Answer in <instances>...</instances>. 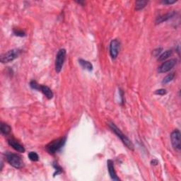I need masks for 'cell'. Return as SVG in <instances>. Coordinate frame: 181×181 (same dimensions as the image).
<instances>
[{
	"mask_svg": "<svg viewBox=\"0 0 181 181\" xmlns=\"http://www.w3.org/2000/svg\"><path fill=\"white\" fill-rule=\"evenodd\" d=\"M53 167L54 168V169H55V172H54V176H56V175H59V174H61L62 173V167L59 166L57 163H54Z\"/></svg>",
	"mask_w": 181,
	"mask_h": 181,
	"instance_id": "d6986e66",
	"label": "cell"
},
{
	"mask_svg": "<svg viewBox=\"0 0 181 181\" xmlns=\"http://www.w3.org/2000/svg\"><path fill=\"white\" fill-rule=\"evenodd\" d=\"M174 77H175V74H174V73H171V74H168L163 79L162 83H163V84H166V83L170 82V81H172L174 79Z\"/></svg>",
	"mask_w": 181,
	"mask_h": 181,
	"instance_id": "e0dca14e",
	"label": "cell"
},
{
	"mask_svg": "<svg viewBox=\"0 0 181 181\" xmlns=\"http://www.w3.org/2000/svg\"><path fill=\"white\" fill-rule=\"evenodd\" d=\"M20 54V50L18 49H13L8 50V52L2 54L0 57V61L2 63H8L14 60L18 57Z\"/></svg>",
	"mask_w": 181,
	"mask_h": 181,
	"instance_id": "5b68a950",
	"label": "cell"
},
{
	"mask_svg": "<svg viewBox=\"0 0 181 181\" xmlns=\"http://www.w3.org/2000/svg\"><path fill=\"white\" fill-rule=\"evenodd\" d=\"M177 60L175 59H171L170 60L166 61L163 62L158 68V71L159 73H166L171 70L174 67V66L176 64Z\"/></svg>",
	"mask_w": 181,
	"mask_h": 181,
	"instance_id": "52a82bcc",
	"label": "cell"
},
{
	"mask_svg": "<svg viewBox=\"0 0 181 181\" xmlns=\"http://www.w3.org/2000/svg\"><path fill=\"white\" fill-rule=\"evenodd\" d=\"M40 86V85H39L38 83H37L35 81H34V80H33V81H31L30 82V86L31 87V88H33V89L39 90Z\"/></svg>",
	"mask_w": 181,
	"mask_h": 181,
	"instance_id": "44dd1931",
	"label": "cell"
},
{
	"mask_svg": "<svg viewBox=\"0 0 181 181\" xmlns=\"http://www.w3.org/2000/svg\"><path fill=\"white\" fill-rule=\"evenodd\" d=\"M175 14V12H170V13H165V14L164 15H161V16H158L156 18V24H159V23H163V22L168 21V20L170 19L171 18H173Z\"/></svg>",
	"mask_w": 181,
	"mask_h": 181,
	"instance_id": "8fae6325",
	"label": "cell"
},
{
	"mask_svg": "<svg viewBox=\"0 0 181 181\" xmlns=\"http://www.w3.org/2000/svg\"><path fill=\"white\" fill-rule=\"evenodd\" d=\"M119 45L120 43L117 39L115 40H112L110 42V57H112V59H115L117 58V55H118L119 50Z\"/></svg>",
	"mask_w": 181,
	"mask_h": 181,
	"instance_id": "ba28073f",
	"label": "cell"
},
{
	"mask_svg": "<svg viewBox=\"0 0 181 181\" xmlns=\"http://www.w3.org/2000/svg\"><path fill=\"white\" fill-rule=\"evenodd\" d=\"M148 1H136L135 3V9L136 11L143 9L148 4Z\"/></svg>",
	"mask_w": 181,
	"mask_h": 181,
	"instance_id": "2e32d148",
	"label": "cell"
},
{
	"mask_svg": "<svg viewBox=\"0 0 181 181\" xmlns=\"http://www.w3.org/2000/svg\"><path fill=\"white\" fill-rule=\"evenodd\" d=\"M78 62H79V64H81V66H82L84 69L88 70V71H92V70H93V65H92L91 63L88 62V61L80 59H78Z\"/></svg>",
	"mask_w": 181,
	"mask_h": 181,
	"instance_id": "4fadbf2b",
	"label": "cell"
},
{
	"mask_svg": "<svg viewBox=\"0 0 181 181\" xmlns=\"http://www.w3.org/2000/svg\"><path fill=\"white\" fill-rule=\"evenodd\" d=\"M171 144L175 149L180 151L181 148V134L178 129H175L170 134Z\"/></svg>",
	"mask_w": 181,
	"mask_h": 181,
	"instance_id": "8992f818",
	"label": "cell"
},
{
	"mask_svg": "<svg viewBox=\"0 0 181 181\" xmlns=\"http://www.w3.org/2000/svg\"><path fill=\"white\" fill-rule=\"evenodd\" d=\"M151 163L152 165H157L158 164V161H157L156 160H151Z\"/></svg>",
	"mask_w": 181,
	"mask_h": 181,
	"instance_id": "484cf974",
	"label": "cell"
},
{
	"mask_svg": "<svg viewBox=\"0 0 181 181\" xmlns=\"http://www.w3.org/2000/svg\"><path fill=\"white\" fill-rule=\"evenodd\" d=\"M66 52L65 49H60L58 51L57 55H56L54 66H55V71L57 73L60 72L61 70L62 69L64 61H65L66 59Z\"/></svg>",
	"mask_w": 181,
	"mask_h": 181,
	"instance_id": "277c9868",
	"label": "cell"
},
{
	"mask_svg": "<svg viewBox=\"0 0 181 181\" xmlns=\"http://www.w3.org/2000/svg\"><path fill=\"white\" fill-rule=\"evenodd\" d=\"M28 158L29 159L32 160V161H37V160H39L38 155L35 152H33V151L28 153Z\"/></svg>",
	"mask_w": 181,
	"mask_h": 181,
	"instance_id": "ac0fdd59",
	"label": "cell"
},
{
	"mask_svg": "<svg viewBox=\"0 0 181 181\" xmlns=\"http://www.w3.org/2000/svg\"><path fill=\"white\" fill-rule=\"evenodd\" d=\"M8 144L9 146H11L13 149L16 150V151L19 153H24L25 152V148L23 147V145H21L18 142V141H16L14 138H9L8 139Z\"/></svg>",
	"mask_w": 181,
	"mask_h": 181,
	"instance_id": "9c48e42d",
	"label": "cell"
},
{
	"mask_svg": "<svg viewBox=\"0 0 181 181\" xmlns=\"http://www.w3.org/2000/svg\"><path fill=\"white\" fill-rule=\"evenodd\" d=\"M119 95H120V98H121V101H122V103H124V97H123V92H122V90H119Z\"/></svg>",
	"mask_w": 181,
	"mask_h": 181,
	"instance_id": "d4e9b609",
	"label": "cell"
},
{
	"mask_svg": "<svg viewBox=\"0 0 181 181\" xmlns=\"http://www.w3.org/2000/svg\"><path fill=\"white\" fill-rule=\"evenodd\" d=\"M167 93V90L164 89V88H160V89L156 90L155 91V94L159 95H165Z\"/></svg>",
	"mask_w": 181,
	"mask_h": 181,
	"instance_id": "7402d4cb",
	"label": "cell"
},
{
	"mask_svg": "<svg viewBox=\"0 0 181 181\" xmlns=\"http://www.w3.org/2000/svg\"><path fill=\"white\" fill-rule=\"evenodd\" d=\"M0 129H1V133H2L3 134H4V135L7 136L8 134H9L10 132H11V127H10L9 125H8V124L1 122V127H0Z\"/></svg>",
	"mask_w": 181,
	"mask_h": 181,
	"instance_id": "5bb4252c",
	"label": "cell"
},
{
	"mask_svg": "<svg viewBox=\"0 0 181 181\" xmlns=\"http://www.w3.org/2000/svg\"><path fill=\"white\" fill-rule=\"evenodd\" d=\"M107 168H108V172L110 174V176L112 180H119V178L117 177V173H116L115 170V166H114L113 161L111 160H108L107 161Z\"/></svg>",
	"mask_w": 181,
	"mask_h": 181,
	"instance_id": "30bf717a",
	"label": "cell"
},
{
	"mask_svg": "<svg viewBox=\"0 0 181 181\" xmlns=\"http://www.w3.org/2000/svg\"><path fill=\"white\" fill-rule=\"evenodd\" d=\"M6 156V159L10 165H12L13 168L20 169L24 166V163L23 160L21 159V156L15 154V153H6L5 154Z\"/></svg>",
	"mask_w": 181,
	"mask_h": 181,
	"instance_id": "3957f363",
	"label": "cell"
},
{
	"mask_svg": "<svg viewBox=\"0 0 181 181\" xmlns=\"http://www.w3.org/2000/svg\"><path fill=\"white\" fill-rule=\"evenodd\" d=\"M162 51V48L161 47H159V48H157L156 49H154V50L153 51V54L155 56V57H158V56L160 55V52H161Z\"/></svg>",
	"mask_w": 181,
	"mask_h": 181,
	"instance_id": "603a6c76",
	"label": "cell"
},
{
	"mask_svg": "<svg viewBox=\"0 0 181 181\" xmlns=\"http://www.w3.org/2000/svg\"><path fill=\"white\" fill-rule=\"evenodd\" d=\"M66 137H62L54 140L45 146L46 150L49 154H54L64 146L66 143Z\"/></svg>",
	"mask_w": 181,
	"mask_h": 181,
	"instance_id": "6da1fadb",
	"label": "cell"
},
{
	"mask_svg": "<svg viewBox=\"0 0 181 181\" xmlns=\"http://www.w3.org/2000/svg\"><path fill=\"white\" fill-rule=\"evenodd\" d=\"M175 2H177V0H165V1H162V3L163 4H173Z\"/></svg>",
	"mask_w": 181,
	"mask_h": 181,
	"instance_id": "cb8c5ba5",
	"label": "cell"
},
{
	"mask_svg": "<svg viewBox=\"0 0 181 181\" xmlns=\"http://www.w3.org/2000/svg\"><path fill=\"white\" fill-rule=\"evenodd\" d=\"M172 54H173V51H172L171 49H170V50L165 51L163 53H162L161 54H160V55L158 56V60L159 61V62L164 61L165 60V59H168L169 57H170V56L172 55Z\"/></svg>",
	"mask_w": 181,
	"mask_h": 181,
	"instance_id": "9a60e30c",
	"label": "cell"
},
{
	"mask_svg": "<svg viewBox=\"0 0 181 181\" xmlns=\"http://www.w3.org/2000/svg\"><path fill=\"white\" fill-rule=\"evenodd\" d=\"M39 90L41 91L47 99H51L52 98V97H53V93H52V90H51L48 86L40 85Z\"/></svg>",
	"mask_w": 181,
	"mask_h": 181,
	"instance_id": "7c38bea8",
	"label": "cell"
},
{
	"mask_svg": "<svg viewBox=\"0 0 181 181\" xmlns=\"http://www.w3.org/2000/svg\"><path fill=\"white\" fill-rule=\"evenodd\" d=\"M108 126H109V127L111 129V130L112 131V132H113L116 135L118 136L119 139H121V141L123 142V144L125 145L128 148H129V149H131V150H134V144H132L131 140H129V138H128L127 136L124 135L123 133L121 132L120 129H119L115 124L109 123Z\"/></svg>",
	"mask_w": 181,
	"mask_h": 181,
	"instance_id": "7a4b0ae2",
	"label": "cell"
},
{
	"mask_svg": "<svg viewBox=\"0 0 181 181\" xmlns=\"http://www.w3.org/2000/svg\"><path fill=\"white\" fill-rule=\"evenodd\" d=\"M13 33H14L15 35L19 37H23L25 35L24 31H23V30H18V29H14V30H13Z\"/></svg>",
	"mask_w": 181,
	"mask_h": 181,
	"instance_id": "ffe728a7",
	"label": "cell"
}]
</instances>
